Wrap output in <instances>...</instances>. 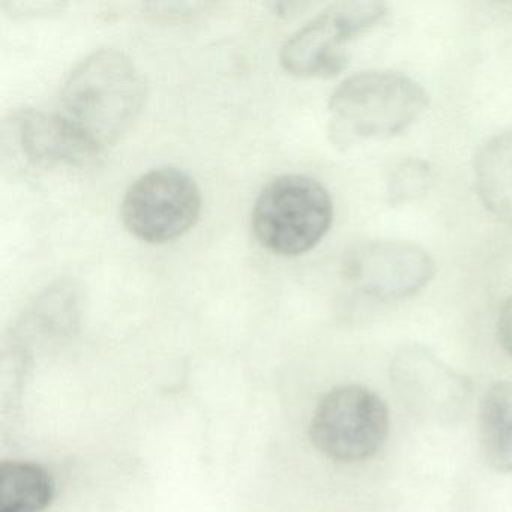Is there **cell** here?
<instances>
[{
    "mask_svg": "<svg viewBox=\"0 0 512 512\" xmlns=\"http://www.w3.org/2000/svg\"><path fill=\"white\" fill-rule=\"evenodd\" d=\"M145 100V80L133 61L119 50L101 49L71 71L61 115L101 154L130 130Z\"/></svg>",
    "mask_w": 512,
    "mask_h": 512,
    "instance_id": "6da1fadb",
    "label": "cell"
},
{
    "mask_svg": "<svg viewBox=\"0 0 512 512\" xmlns=\"http://www.w3.org/2000/svg\"><path fill=\"white\" fill-rule=\"evenodd\" d=\"M335 145L389 139L409 130L428 109V94L415 79L391 70L353 74L329 98Z\"/></svg>",
    "mask_w": 512,
    "mask_h": 512,
    "instance_id": "7a4b0ae2",
    "label": "cell"
},
{
    "mask_svg": "<svg viewBox=\"0 0 512 512\" xmlns=\"http://www.w3.org/2000/svg\"><path fill=\"white\" fill-rule=\"evenodd\" d=\"M334 203L316 179L284 175L269 182L254 203L251 226L257 242L275 256L296 257L328 235Z\"/></svg>",
    "mask_w": 512,
    "mask_h": 512,
    "instance_id": "3957f363",
    "label": "cell"
},
{
    "mask_svg": "<svg viewBox=\"0 0 512 512\" xmlns=\"http://www.w3.org/2000/svg\"><path fill=\"white\" fill-rule=\"evenodd\" d=\"M389 7L374 0L337 2L284 43V71L302 79H329L349 62V46L385 20Z\"/></svg>",
    "mask_w": 512,
    "mask_h": 512,
    "instance_id": "277c9868",
    "label": "cell"
},
{
    "mask_svg": "<svg viewBox=\"0 0 512 512\" xmlns=\"http://www.w3.org/2000/svg\"><path fill=\"white\" fill-rule=\"evenodd\" d=\"M388 433L385 401L361 385L331 389L317 404L310 425L313 445L340 463L370 460L383 448Z\"/></svg>",
    "mask_w": 512,
    "mask_h": 512,
    "instance_id": "5b68a950",
    "label": "cell"
},
{
    "mask_svg": "<svg viewBox=\"0 0 512 512\" xmlns=\"http://www.w3.org/2000/svg\"><path fill=\"white\" fill-rule=\"evenodd\" d=\"M202 214V194L188 173L151 170L133 182L121 205L125 229L148 244H166L190 232Z\"/></svg>",
    "mask_w": 512,
    "mask_h": 512,
    "instance_id": "8992f818",
    "label": "cell"
},
{
    "mask_svg": "<svg viewBox=\"0 0 512 512\" xmlns=\"http://www.w3.org/2000/svg\"><path fill=\"white\" fill-rule=\"evenodd\" d=\"M341 274L367 298L400 301L428 286L436 274V263L412 242L370 241L347 251Z\"/></svg>",
    "mask_w": 512,
    "mask_h": 512,
    "instance_id": "52a82bcc",
    "label": "cell"
},
{
    "mask_svg": "<svg viewBox=\"0 0 512 512\" xmlns=\"http://www.w3.org/2000/svg\"><path fill=\"white\" fill-rule=\"evenodd\" d=\"M391 374L401 400L416 415L449 419L460 413L466 401L464 380L424 347L401 350L392 362Z\"/></svg>",
    "mask_w": 512,
    "mask_h": 512,
    "instance_id": "ba28073f",
    "label": "cell"
},
{
    "mask_svg": "<svg viewBox=\"0 0 512 512\" xmlns=\"http://www.w3.org/2000/svg\"><path fill=\"white\" fill-rule=\"evenodd\" d=\"M7 124L17 151L35 166H86L100 155L61 113L20 110Z\"/></svg>",
    "mask_w": 512,
    "mask_h": 512,
    "instance_id": "9c48e42d",
    "label": "cell"
},
{
    "mask_svg": "<svg viewBox=\"0 0 512 512\" xmlns=\"http://www.w3.org/2000/svg\"><path fill=\"white\" fill-rule=\"evenodd\" d=\"M83 296L74 280L50 284L25 308L13 332V343L56 341L73 334L82 316Z\"/></svg>",
    "mask_w": 512,
    "mask_h": 512,
    "instance_id": "30bf717a",
    "label": "cell"
},
{
    "mask_svg": "<svg viewBox=\"0 0 512 512\" xmlns=\"http://www.w3.org/2000/svg\"><path fill=\"white\" fill-rule=\"evenodd\" d=\"M473 173L482 205L512 226V130L496 134L481 146Z\"/></svg>",
    "mask_w": 512,
    "mask_h": 512,
    "instance_id": "8fae6325",
    "label": "cell"
},
{
    "mask_svg": "<svg viewBox=\"0 0 512 512\" xmlns=\"http://www.w3.org/2000/svg\"><path fill=\"white\" fill-rule=\"evenodd\" d=\"M479 437L485 461L497 472H512V382L494 383L481 401Z\"/></svg>",
    "mask_w": 512,
    "mask_h": 512,
    "instance_id": "7c38bea8",
    "label": "cell"
},
{
    "mask_svg": "<svg viewBox=\"0 0 512 512\" xmlns=\"http://www.w3.org/2000/svg\"><path fill=\"white\" fill-rule=\"evenodd\" d=\"M55 497V482L40 464H0V512H43Z\"/></svg>",
    "mask_w": 512,
    "mask_h": 512,
    "instance_id": "4fadbf2b",
    "label": "cell"
},
{
    "mask_svg": "<svg viewBox=\"0 0 512 512\" xmlns=\"http://www.w3.org/2000/svg\"><path fill=\"white\" fill-rule=\"evenodd\" d=\"M433 175L421 160H406L392 170L388 181V199L392 205L412 202L430 188Z\"/></svg>",
    "mask_w": 512,
    "mask_h": 512,
    "instance_id": "5bb4252c",
    "label": "cell"
},
{
    "mask_svg": "<svg viewBox=\"0 0 512 512\" xmlns=\"http://www.w3.org/2000/svg\"><path fill=\"white\" fill-rule=\"evenodd\" d=\"M67 4L61 2H38V0H8L2 2V8L14 19H29V17H46L50 14L61 13Z\"/></svg>",
    "mask_w": 512,
    "mask_h": 512,
    "instance_id": "9a60e30c",
    "label": "cell"
},
{
    "mask_svg": "<svg viewBox=\"0 0 512 512\" xmlns=\"http://www.w3.org/2000/svg\"><path fill=\"white\" fill-rule=\"evenodd\" d=\"M497 338L500 346L512 356V295L506 299L497 319Z\"/></svg>",
    "mask_w": 512,
    "mask_h": 512,
    "instance_id": "2e32d148",
    "label": "cell"
}]
</instances>
